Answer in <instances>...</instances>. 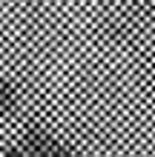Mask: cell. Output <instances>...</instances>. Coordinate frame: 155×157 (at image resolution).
<instances>
[{
    "label": "cell",
    "mask_w": 155,
    "mask_h": 157,
    "mask_svg": "<svg viewBox=\"0 0 155 157\" xmlns=\"http://www.w3.org/2000/svg\"><path fill=\"white\" fill-rule=\"evenodd\" d=\"M12 103H14V89L6 80H0V114H6L12 109Z\"/></svg>",
    "instance_id": "1"
},
{
    "label": "cell",
    "mask_w": 155,
    "mask_h": 157,
    "mask_svg": "<svg viewBox=\"0 0 155 157\" xmlns=\"http://www.w3.org/2000/svg\"><path fill=\"white\" fill-rule=\"evenodd\" d=\"M0 157H29V154H26L23 149H6V151L0 154Z\"/></svg>",
    "instance_id": "2"
}]
</instances>
